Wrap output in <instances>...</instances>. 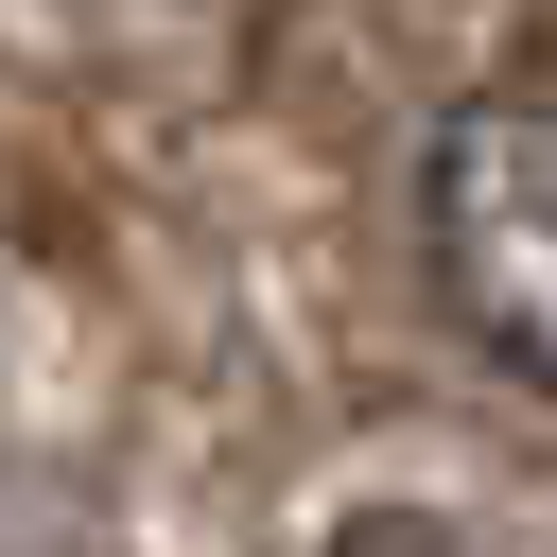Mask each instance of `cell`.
<instances>
[{
  "mask_svg": "<svg viewBox=\"0 0 557 557\" xmlns=\"http://www.w3.org/2000/svg\"><path fill=\"white\" fill-rule=\"evenodd\" d=\"M418 278L505 366L557 383V87H470L418 157Z\"/></svg>",
  "mask_w": 557,
  "mask_h": 557,
  "instance_id": "1",
  "label": "cell"
},
{
  "mask_svg": "<svg viewBox=\"0 0 557 557\" xmlns=\"http://www.w3.org/2000/svg\"><path fill=\"white\" fill-rule=\"evenodd\" d=\"M331 557H470V540L418 522V505H366V522H331Z\"/></svg>",
  "mask_w": 557,
  "mask_h": 557,
  "instance_id": "2",
  "label": "cell"
}]
</instances>
